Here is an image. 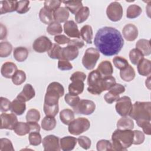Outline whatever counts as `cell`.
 I'll return each mask as SVG.
<instances>
[{
	"label": "cell",
	"instance_id": "cell-53",
	"mask_svg": "<svg viewBox=\"0 0 151 151\" xmlns=\"http://www.w3.org/2000/svg\"><path fill=\"white\" fill-rule=\"evenodd\" d=\"M133 132H134V136H133V144L138 145L143 143L145 139V136L144 133L138 130H133Z\"/></svg>",
	"mask_w": 151,
	"mask_h": 151
},
{
	"label": "cell",
	"instance_id": "cell-50",
	"mask_svg": "<svg viewBox=\"0 0 151 151\" xmlns=\"http://www.w3.org/2000/svg\"><path fill=\"white\" fill-rule=\"evenodd\" d=\"M29 1L27 0L18 1L17 12L19 14H23L27 12L29 10Z\"/></svg>",
	"mask_w": 151,
	"mask_h": 151
},
{
	"label": "cell",
	"instance_id": "cell-34",
	"mask_svg": "<svg viewBox=\"0 0 151 151\" xmlns=\"http://www.w3.org/2000/svg\"><path fill=\"white\" fill-rule=\"evenodd\" d=\"M56 120L54 117L50 116H45L41 122V127L46 131L53 130L56 126Z\"/></svg>",
	"mask_w": 151,
	"mask_h": 151
},
{
	"label": "cell",
	"instance_id": "cell-10",
	"mask_svg": "<svg viewBox=\"0 0 151 151\" xmlns=\"http://www.w3.org/2000/svg\"><path fill=\"white\" fill-rule=\"evenodd\" d=\"M96 109V104L94 101L83 99L80 100L78 104L73 107V110L76 113L84 115H90L92 114Z\"/></svg>",
	"mask_w": 151,
	"mask_h": 151
},
{
	"label": "cell",
	"instance_id": "cell-28",
	"mask_svg": "<svg viewBox=\"0 0 151 151\" xmlns=\"http://www.w3.org/2000/svg\"><path fill=\"white\" fill-rule=\"evenodd\" d=\"M64 4L65 8L73 14H76V13L83 7V3L81 1L71 0V1H64L62 2Z\"/></svg>",
	"mask_w": 151,
	"mask_h": 151
},
{
	"label": "cell",
	"instance_id": "cell-43",
	"mask_svg": "<svg viewBox=\"0 0 151 151\" xmlns=\"http://www.w3.org/2000/svg\"><path fill=\"white\" fill-rule=\"evenodd\" d=\"M116 84V79L111 76H104L102 80V88L103 91L109 90Z\"/></svg>",
	"mask_w": 151,
	"mask_h": 151
},
{
	"label": "cell",
	"instance_id": "cell-19",
	"mask_svg": "<svg viewBox=\"0 0 151 151\" xmlns=\"http://www.w3.org/2000/svg\"><path fill=\"white\" fill-rule=\"evenodd\" d=\"M77 142V139L73 136H65L60 139V144L63 151H70L74 149Z\"/></svg>",
	"mask_w": 151,
	"mask_h": 151
},
{
	"label": "cell",
	"instance_id": "cell-33",
	"mask_svg": "<svg viewBox=\"0 0 151 151\" xmlns=\"http://www.w3.org/2000/svg\"><path fill=\"white\" fill-rule=\"evenodd\" d=\"M80 35L87 44H91L93 37L92 27L89 25H84L80 30Z\"/></svg>",
	"mask_w": 151,
	"mask_h": 151
},
{
	"label": "cell",
	"instance_id": "cell-6",
	"mask_svg": "<svg viewBox=\"0 0 151 151\" xmlns=\"http://www.w3.org/2000/svg\"><path fill=\"white\" fill-rule=\"evenodd\" d=\"M90 127V121L85 117H78L74 119L69 124L68 130L70 134L80 135L88 130Z\"/></svg>",
	"mask_w": 151,
	"mask_h": 151
},
{
	"label": "cell",
	"instance_id": "cell-7",
	"mask_svg": "<svg viewBox=\"0 0 151 151\" xmlns=\"http://www.w3.org/2000/svg\"><path fill=\"white\" fill-rule=\"evenodd\" d=\"M100 57V52L96 48H88L86 50L83 57L82 64L87 70H93Z\"/></svg>",
	"mask_w": 151,
	"mask_h": 151
},
{
	"label": "cell",
	"instance_id": "cell-61",
	"mask_svg": "<svg viewBox=\"0 0 151 151\" xmlns=\"http://www.w3.org/2000/svg\"><path fill=\"white\" fill-rule=\"evenodd\" d=\"M104 100L105 101L109 103V104H111L113 103V102L117 101L119 98H120V96H116V95H114L113 94H112L110 92H107L105 95H104Z\"/></svg>",
	"mask_w": 151,
	"mask_h": 151
},
{
	"label": "cell",
	"instance_id": "cell-42",
	"mask_svg": "<svg viewBox=\"0 0 151 151\" xmlns=\"http://www.w3.org/2000/svg\"><path fill=\"white\" fill-rule=\"evenodd\" d=\"M11 78H12V83L15 85H17V86L21 85L26 80L25 73L24 71L21 70H17Z\"/></svg>",
	"mask_w": 151,
	"mask_h": 151
},
{
	"label": "cell",
	"instance_id": "cell-4",
	"mask_svg": "<svg viewBox=\"0 0 151 151\" xmlns=\"http://www.w3.org/2000/svg\"><path fill=\"white\" fill-rule=\"evenodd\" d=\"M64 94L63 86L58 82H52L47 87L44 97V104L48 106L58 104L59 99Z\"/></svg>",
	"mask_w": 151,
	"mask_h": 151
},
{
	"label": "cell",
	"instance_id": "cell-11",
	"mask_svg": "<svg viewBox=\"0 0 151 151\" xmlns=\"http://www.w3.org/2000/svg\"><path fill=\"white\" fill-rule=\"evenodd\" d=\"M52 46L51 40L45 36H41L37 38L32 44V48L35 51L38 53L48 52Z\"/></svg>",
	"mask_w": 151,
	"mask_h": 151
},
{
	"label": "cell",
	"instance_id": "cell-27",
	"mask_svg": "<svg viewBox=\"0 0 151 151\" xmlns=\"http://www.w3.org/2000/svg\"><path fill=\"white\" fill-rule=\"evenodd\" d=\"M136 48L142 52L143 55H149L151 53L150 41L146 39H140L136 43Z\"/></svg>",
	"mask_w": 151,
	"mask_h": 151
},
{
	"label": "cell",
	"instance_id": "cell-49",
	"mask_svg": "<svg viewBox=\"0 0 151 151\" xmlns=\"http://www.w3.org/2000/svg\"><path fill=\"white\" fill-rule=\"evenodd\" d=\"M0 150L14 151V148L11 141L6 138H1L0 139Z\"/></svg>",
	"mask_w": 151,
	"mask_h": 151
},
{
	"label": "cell",
	"instance_id": "cell-52",
	"mask_svg": "<svg viewBox=\"0 0 151 151\" xmlns=\"http://www.w3.org/2000/svg\"><path fill=\"white\" fill-rule=\"evenodd\" d=\"M65 101L71 107H74L79 103L80 99L78 96H73L70 93H67L64 97Z\"/></svg>",
	"mask_w": 151,
	"mask_h": 151
},
{
	"label": "cell",
	"instance_id": "cell-57",
	"mask_svg": "<svg viewBox=\"0 0 151 151\" xmlns=\"http://www.w3.org/2000/svg\"><path fill=\"white\" fill-rule=\"evenodd\" d=\"M11 102L5 97H1L0 98V110L1 112H6L10 110Z\"/></svg>",
	"mask_w": 151,
	"mask_h": 151
},
{
	"label": "cell",
	"instance_id": "cell-29",
	"mask_svg": "<svg viewBox=\"0 0 151 151\" xmlns=\"http://www.w3.org/2000/svg\"><path fill=\"white\" fill-rule=\"evenodd\" d=\"M28 54V50L24 47H18L14 49L13 52L14 58L18 62L24 61L27 58Z\"/></svg>",
	"mask_w": 151,
	"mask_h": 151
},
{
	"label": "cell",
	"instance_id": "cell-64",
	"mask_svg": "<svg viewBox=\"0 0 151 151\" xmlns=\"http://www.w3.org/2000/svg\"><path fill=\"white\" fill-rule=\"evenodd\" d=\"M7 35V29L5 25L2 23L0 24V40H2L4 39Z\"/></svg>",
	"mask_w": 151,
	"mask_h": 151
},
{
	"label": "cell",
	"instance_id": "cell-14",
	"mask_svg": "<svg viewBox=\"0 0 151 151\" xmlns=\"http://www.w3.org/2000/svg\"><path fill=\"white\" fill-rule=\"evenodd\" d=\"M64 31L69 37L80 38V32L77 25L73 20L67 21L64 24Z\"/></svg>",
	"mask_w": 151,
	"mask_h": 151
},
{
	"label": "cell",
	"instance_id": "cell-32",
	"mask_svg": "<svg viewBox=\"0 0 151 151\" xmlns=\"http://www.w3.org/2000/svg\"><path fill=\"white\" fill-rule=\"evenodd\" d=\"M39 18L42 23L49 25L53 22V12L43 7L40 11Z\"/></svg>",
	"mask_w": 151,
	"mask_h": 151
},
{
	"label": "cell",
	"instance_id": "cell-21",
	"mask_svg": "<svg viewBox=\"0 0 151 151\" xmlns=\"http://www.w3.org/2000/svg\"><path fill=\"white\" fill-rule=\"evenodd\" d=\"M25 103L16 98L11 102L9 110L16 115H22L26 110V104Z\"/></svg>",
	"mask_w": 151,
	"mask_h": 151
},
{
	"label": "cell",
	"instance_id": "cell-18",
	"mask_svg": "<svg viewBox=\"0 0 151 151\" xmlns=\"http://www.w3.org/2000/svg\"><path fill=\"white\" fill-rule=\"evenodd\" d=\"M17 70V66L15 63L8 61L2 64L1 73L4 77L6 78H11Z\"/></svg>",
	"mask_w": 151,
	"mask_h": 151
},
{
	"label": "cell",
	"instance_id": "cell-45",
	"mask_svg": "<svg viewBox=\"0 0 151 151\" xmlns=\"http://www.w3.org/2000/svg\"><path fill=\"white\" fill-rule=\"evenodd\" d=\"M61 1L59 0H47L44 1V8L54 12L56 9L60 8Z\"/></svg>",
	"mask_w": 151,
	"mask_h": 151
},
{
	"label": "cell",
	"instance_id": "cell-63",
	"mask_svg": "<svg viewBox=\"0 0 151 151\" xmlns=\"http://www.w3.org/2000/svg\"><path fill=\"white\" fill-rule=\"evenodd\" d=\"M29 127H30V130H31V132H40V126L39 125V124L37 122H28Z\"/></svg>",
	"mask_w": 151,
	"mask_h": 151
},
{
	"label": "cell",
	"instance_id": "cell-12",
	"mask_svg": "<svg viewBox=\"0 0 151 151\" xmlns=\"http://www.w3.org/2000/svg\"><path fill=\"white\" fill-rule=\"evenodd\" d=\"M45 151H59L61 149L58 137L50 134L46 136L42 141Z\"/></svg>",
	"mask_w": 151,
	"mask_h": 151
},
{
	"label": "cell",
	"instance_id": "cell-26",
	"mask_svg": "<svg viewBox=\"0 0 151 151\" xmlns=\"http://www.w3.org/2000/svg\"><path fill=\"white\" fill-rule=\"evenodd\" d=\"M135 76L136 73L133 67L129 64L125 68L120 71V78L126 82L132 81L134 78Z\"/></svg>",
	"mask_w": 151,
	"mask_h": 151
},
{
	"label": "cell",
	"instance_id": "cell-54",
	"mask_svg": "<svg viewBox=\"0 0 151 151\" xmlns=\"http://www.w3.org/2000/svg\"><path fill=\"white\" fill-rule=\"evenodd\" d=\"M77 142L79 145L84 149H88L91 147V142L90 138L85 136H80L77 139Z\"/></svg>",
	"mask_w": 151,
	"mask_h": 151
},
{
	"label": "cell",
	"instance_id": "cell-55",
	"mask_svg": "<svg viewBox=\"0 0 151 151\" xmlns=\"http://www.w3.org/2000/svg\"><path fill=\"white\" fill-rule=\"evenodd\" d=\"M138 126L142 128L145 134L150 135L151 134V124L150 121H140L136 122Z\"/></svg>",
	"mask_w": 151,
	"mask_h": 151
},
{
	"label": "cell",
	"instance_id": "cell-59",
	"mask_svg": "<svg viewBox=\"0 0 151 151\" xmlns=\"http://www.w3.org/2000/svg\"><path fill=\"white\" fill-rule=\"evenodd\" d=\"M54 40L55 42H57V44H60V45H64L65 44H68L70 41V39L68 37H67L65 35H62V34L55 35L54 37Z\"/></svg>",
	"mask_w": 151,
	"mask_h": 151
},
{
	"label": "cell",
	"instance_id": "cell-37",
	"mask_svg": "<svg viewBox=\"0 0 151 151\" xmlns=\"http://www.w3.org/2000/svg\"><path fill=\"white\" fill-rule=\"evenodd\" d=\"M90 15V9L87 6H83L76 14L75 20L77 23L81 24L87 20Z\"/></svg>",
	"mask_w": 151,
	"mask_h": 151
},
{
	"label": "cell",
	"instance_id": "cell-31",
	"mask_svg": "<svg viewBox=\"0 0 151 151\" xmlns=\"http://www.w3.org/2000/svg\"><path fill=\"white\" fill-rule=\"evenodd\" d=\"M60 119L63 124L68 125L74 119V113L69 109H63L60 113Z\"/></svg>",
	"mask_w": 151,
	"mask_h": 151
},
{
	"label": "cell",
	"instance_id": "cell-39",
	"mask_svg": "<svg viewBox=\"0 0 151 151\" xmlns=\"http://www.w3.org/2000/svg\"><path fill=\"white\" fill-rule=\"evenodd\" d=\"M63 48L57 44H52L51 49L48 51V55L52 59H62Z\"/></svg>",
	"mask_w": 151,
	"mask_h": 151
},
{
	"label": "cell",
	"instance_id": "cell-16",
	"mask_svg": "<svg viewBox=\"0 0 151 151\" xmlns=\"http://www.w3.org/2000/svg\"><path fill=\"white\" fill-rule=\"evenodd\" d=\"M35 92L33 87L30 84H26L22 90V91L17 96L18 99L26 102L35 97Z\"/></svg>",
	"mask_w": 151,
	"mask_h": 151
},
{
	"label": "cell",
	"instance_id": "cell-51",
	"mask_svg": "<svg viewBox=\"0 0 151 151\" xmlns=\"http://www.w3.org/2000/svg\"><path fill=\"white\" fill-rule=\"evenodd\" d=\"M96 147L98 151L111 150V143L109 140L102 139L97 142Z\"/></svg>",
	"mask_w": 151,
	"mask_h": 151
},
{
	"label": "cell",
	"instance_id": "cell-2",
	"mask_svg": "<svg viewBox=\"0 0 151 151\" xmlns=\"http://www.w3.org/2000/svg\"><path fill=\"white\" fill-rule=\"evenodd\" d=\"M134 132L132 130H116L111 135V150H126L133 144Z\"/></svg>",
	"mask_w": 151,
	"mask_h": 151
},
{
	"label": "cell",
	"instance_id": "cell-41",
	"mask_svg": "<svg viewBox=\"0 0 151 151\" xmlns=\"http://www.w3.org/2000/svg\"><path fill=\"white\" fill-rule=\"evenodd\" d=\"M12 45L8 41H2L0 43V57L2 58L8 57L12 52Z\"/></svg>",
	"mask_w": 151,
	"mask_h": 151
},
{
	"label": "cell",
	"instance_id": "cell-9",
	"mask_svg": "<svg viewBox=\"0 0 151 151\" xmlns=\"http://www.w3.org/2000/svg\"><path fill=\"white\" fill-rule=\"evenodd\" d=\"M123 8L121 4L114 1L110 3L106 9V15L107 18L111 21L117 22L120 21L123 17Z\"/></svg>",
	"mask_w": 151,
	"mask_h": 151
},
{
	"label": "cell",
	"instance_id": "cell-40",
	"mask_svg": "<svg viewBox=\"0 0 151 151\" xmlns=\"http://www.w3.org/2000/svg\"><path fill=\"white\" fill-rule=\"evenodd\" d=\"M47 31L50 35H57L63 32L62 25L60 24V23L56 21H53L47 27Z\"/></svg>",
	"mask_w": 151,
	"mask_h": 151
},
{
	"label": "cell",
	"instance_id": "cell-25",
	"mask_svg": "<svg viewBox=\"0 0 151 151\" xmlns=\"http://www.w3.org/2000/svg\"><path fill=\"white\" fill-rule=\"evenodd\" d=\"M97 70L103 77L111 76L113 73L112 64L107 60L101 61L98 65Z\"/></svg>",
	"mask_w": 151,
	"mask_h": 151
},
{
	"label": "cell",
	"instance_id": "cell-44",
	"mask_svg": "<svg viewBox=\"0 0 151 151\" xmlns=\"http://www.w3.org/2000/svg\"><path fill=\"white\" fill-rule=\"evenodd\" d=\"M25 117L28 122H38L40 119V113L37 109H31L27 111Z\"/></svg>",
	"mask_w": 151,
	"mask_h": 151
},
{
	"label": "cell",
	"instance_id": "cell-1",
	"mask_svg": "<svg viewBox=\"0 0 151 151\" xmlns=\"http://www.w3.org/2000/svg\"><path fill=\"white\" fill-rule=\"evenodd\" d=\"M94 44L102 54L110 57L117 54L121 51L124 40L119 30L111 27H104L96 32Z\"/></svg>",
	"mask_w": 151,
	"mask_h": 151
},
{
	"label": "cell",
	"instance_id": "cell-8",
	"mask_svg": "<svg viewBox=\"0 0 151 151\" xmlns=\"http://www.w3.org/2000/svg\"><path fill=\"white\" fill-rule=\"evenodd\" d=\"M133 104L130 98L124 96L120 97L117 101L115 106L117 113L121 116H127L130 113L132 109Z\"/></svg>",
	"mask_w": 151,
	"mask_h": 151
},
{
	"label": "cell",
	"instance_id": "cell-3",
	"mask_svg": "<svg viewBox=\"0 0 151 151\" xmlns=\"http://www.w3.org/2000/svg\"><path fill=\"white\" fill-rule=\"evenodd\" d=\"M130 117L136 122L150 121L151 103L150 101H136L129 114Z\"/></svg>",
	"mask_w": 151,
	"mask_h": 151
},
{
	"label": "cell",
	"instance_id": "cell-48",
	"mask_svg": "<svg viewBox=\"0 0 151 151\" xmlns=\"http://www.w3.org/2000/svg\"><path fill=\"white\" fill-rule=\"evenodd\" d=\"M43 110L46 116L55 117L59 111L58 104H56L54 106H48L44 103Z\"/></svg>",
	"mask_w": 151,
	"mask_h": 151
},
{
	"label": "cell",
	"instance_id": "cell-30",
	"mask_svg": "<svg viewBox=\"0 0 151 151\" xmlns=\"http://www.w3.org/2000/svg\"><path fill=\"white\" fill-rule=\"evenodd\" d=\"M116 126L118 129L132 130L134 128V122L132 119L124 116L117 121Z\"/></svg>",
	"mask_w": 151,
	"mask_h": 151
},
{
	"label": "cell",
	"instance_id": "cell-17",
	"mask_svg": "<svg viewBox=\"0 0 151 151\" xmlns=\"http://www.w3.org/2000/svg\"><path fill=\"white\" fill-rule=\"evenodd\" d=\"M78 55V48L72 45H68L63 48L62 59L71 61L76 59Z\"/></svg>",
	"mask_w": 151,
	"mask_h": 151
},
{
	"label": "cell",
	"instance_id": "cell-15",
	"mask_svg": "<svg viewBox=\"0 0 151 151\" xmlns=\"http://www.w3.org/2000/svg\"><path fill=\"white\" fill-rule=\"evenodd\" d=\"M122 33L124 39L128 41H134L138 36V29L136 25L127 24L123 27Z\"/></svg>",
	"mask_w": 151,
	"mask_h": 151
},
{
	"label": "cell",
	"instance_id": "cell-60",
	"mask_svg": "<svg viewBox=\"0 0 151 151\" xmlns=\"http://www.w3.org/2000/svg\"><path fill=\"white\" fill-rule=\"evenodd\" d=\"M86 78V75L85 73L81 71H76L70 77V80H81L84 81Z\"/></svg>",
	"mask_w": 151,
	"mask_h": 151
},
{
	"label": "cell",
	"instance_id": "cell-35",
	"mask_svg": "<svg viewBox=\"0 0 151 151\" xmlns=\"http://www.w3.org/2000/svg\"><path fill=\"white\" fill-rule=\"evenodd\" d=\"M14 132L18 136H25L31 132L28 123L18 122L14 129Z\"/></svg>",
	"mask_w": 151,
	"mask_h": 151
},
{
	"label": "cell",
	"instance_id": "cell-36",
	"mask_svg": "<svg viewBox=\"0 0 151 151\" xmlns=\"http://www.w3.org/2000/svg\"><path fill=\"white\" fill-rule=\"evenodd\" d=\"M142 9L140 6L136 4H132L128 6L126 11V17L130 19L138 17L142 13Z\"/></svg>",
	"mask_w": 151,
	"mask_h": 151
},
{
	"label": "cell",
	"instance_id": "cell-23",
	"mask_svg": "<svg viewBox=\"0 0 151 151\" xmlns=\"http://www.w3.org/2000/svg\"><path fill=\"white\" fill-rule=\"evenodd\" d=\"M54 21L58 23L65 22L69 17V12L65 7H60L53 12Z\"/></svg>",
	"mask_w": 151,
	"mask_h": 151
},
{
	"label": "cell",
	"instance_id": "cell-20",
	"mask_svg": "<svg viewBox=\"0 0 151 151\" xmlns=\"http://www.w3.org/2000/svg\"><path fill=\"white\" fill-rule=\"evenodd\" d=\"M17 1H0V14L1 15L7 12H12L17 11Z\"/></svg>",
	"mask_w": 151,
	"mask_h": 151
},
{
	"label": "cell",
	"instance_id": "cell-13",
	"mask_svg": "<svg viewBox=\"0 0 151 151\" xmlns=\"http://www.w3.org/2000/svg\"><path fill=\"white\" fill-rule=\"evenodd\" d=\"M1 129L14 130L17 124L18 119L14 113H1Z\"/></svg>",
	"mask_w": 151,
	"mask_h": 151
},
{
	"label": "cell",
	"instance_id": "cell-56",
	"mask_svg": "<svg viewBox=\"0 0 151 151\" xmlns=\"http://www.w3.org/2000/svg\"><path fill=\"white\" fill-rule=\"evenodd\" d=\"M58 68L60 70L67 71L71 70L73 68V65L68 60L61 59L58 61Z\"/></svg>",
	"mask_w": 151,
	"mask_h": 151
},
{
	"label": "cell",
	"instance_id": "cell-46",
	"mask_svg": "<svg viewBox=\"0 0 151 151\" xmlns=\"http://www.w3.org/2000/svg\"><path fill=\"white\" fill-rule=\"evenodd\" d=\"M113 62L114 64V65L119 70H123L128 65L129 63L127 60L120 56H116L114 57L113 59Z\"/></svg>",
	"mask_w": 151,
	"mask_h": 151
},
{
	"label": "cell",
	"instance_id": "cell-22",
	"mask_svg": "<svg viewBox=\"0 0 151 151\" xmlns=\"http://www.w3.org/2000/svg\"><path fill=\"white\" fill-rule=\"evenodd\" d=\"M137 71L142 76H149L151 73V62L149 60L143 58L137 65Z\"/></svg>",
	"mask_w": 151,
	"mask_h": 151
},
{
	"label": "cell",
	"instance_id": "cell-47",
	"mask_svg": "<svg viewBox=\"0 0 151 151\" xmlns=\"http://www.w3.org/2000/svg\"><path fill=\"white\" fill-rule=\"evenodd\" d=\"M28 139L29 144L32 146L40 145L42 142L41 136L39 132H30L29 133Z\"/></svg>",
	"mask_w": 151,
	"mask_h": 151
},
{
	"label": "cell",
	"instance_id": "cell-38",
	"mask_svg": "<svg viewBox=\"0 0 151 151\" xmlns=\"http://www.w3.org/2000/svg\"><path fill=\"white\" fill-rule=\"evenodd\" d=\"M129 57L131 63L136 65H137L144 58V55L142 52L137 48H133L129 52Z\"/></svg>",
	"mask_w": 151,
	"mask_h": 151
},
{
	"label": "cell",
	"instance_id": "cell-58",
	"mask_svg": "<svg viewBox=\"0 0 151 151\" xmlns=\"http://www.w3.org/2000/svg\"><path fill=\"white\" fill-rule=\"evenodd\" d=\"M109 91L114 95L119 96V94H120L125 91V87L124 86H123L121 84L116 83L113 87H112L109 90Z\"/></svg>",
	"mask_w": 151,
	"mask_h": 151
},
{
	"label": "cell",
	"instance_id": "cell-5",
	"mask_svg": "<svg viewBox=\"0 0 151 151\" xmlns=\"http://www.w3.org/2000/svg\"><path fill=\"white\" fill-rule=\"evenodd\" d=\"M103 76L96 69L91 71L88 76L87 91L94 95H100L103 91L102 80Z\"/></svg>",
	"mask_w": 151,
	"mask_h": 151
},
{
	"label": "cell",
	"instance_id": "cell-62",
	"mask_svg": "<svg viewBox=\"0 0 151 151\" xmlns=\"http://www.w3.org/2000/svg\"><path fill=\"white\" fill-rule=\"evenodd\" d=\"M68 45H74V46L76 47L77 48H78V49H80L84 47V43L83 41L78 40L77 39H74V40H70V42L68 43Z\"/></svg>",
	"mask_w": 151,
	"mask_h": 151
},
{
	"label": "cell",
	"instance_id": "cell-24",
	"mask_svg": "<svg viewBox=\"0 0 151 151\" xmlns=\"http://www.w3.org/2000/svg\"><path fill=\"white\" fill-rule=\"evenodd\" d=\"M84 84L81 80H74L68 86V91L71 95L78 96L84 90Z\"/></svg>",
	"mask_w": 151,
	"mask_h": 151
}]
</instances>
